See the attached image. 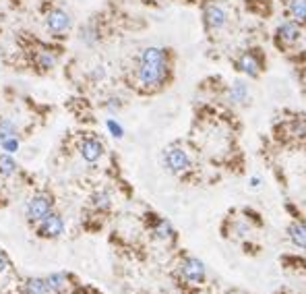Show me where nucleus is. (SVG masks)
Segmentation results:
<instances>
[{"instance_id": "1", "label": "nucleus", "mask_w": 306, "mask_h": 294, "mask_svg": "<svg viewBox=\"0 0 306 294\" xmlns=\"http://www.w3.org/2000/svg\"><path fill=\"white\" fill-rule=\"evenodd\" d=\"M137 69V79H139V85L145 87V89H157L162 87L165 81H168L170 75V64L168 62H143L139 60Z\"/></svg>"}, {"instance_id": "2", "label": "nucleus", "mask_w": 306, "mask_h": 294, "mask_svg": "<svg viewBox=\"0 0 306 294\" xmlns=\"http://www.w3.org/2000/svg\"><path fill=\"white\" fill-rule=\"evenodd\" d=\"M302 40V27L292 21V19H283L280 25L275 27L273 33V44L280 52H290L292 48L300 44Z\"/></svg>"}, {"instance_id": "3", "label": "nucleus", "mask_w": 306, "mask_h": 294, "mask_svg": "<svg viewBox=\"0 0 306 294\" xmlns=\"http://www.w3.org/2000/svg\"><path fill=\"white\" fill-rule=\"evenodd\" d=\"M164 164L168 168V172L174 174V176H182V174H187L190 170V158L187 149L180 145H170L164 151Z\"/></svg>"}, {"instance_id": "4", "label": "nucleus", "mask_w": 306, "mask_h": 294, "mask_svg": "<svg viewBox=\"0 0 306 294\" xmlns=\"http://www.w3.org/2000/svg\"><path fill=\"white\" fill-rule=\"evenodd\" d=\"M236 71H240L242 75H246L250 79L261 77V73L265 71V58H263L261 50H244L236 58Z\"/></svg>"}, {"instance_id": "5", "label": "nucleus", "mask_w": 306, "mask_h": 294, "mask_svg": "<svg viewBox=\"0 0 306 294\" xmlns=\"http://www.w3.org/2000/svg\"><path fill=\"white\" fill-rule=\"evenodd\" d=\"M203 19H205V27L209 31H219L228 25V11L215 2H209L203 11Z\"/></svg>"}, {"instance_id": "6", "label": "nucleus", "mask_w": 306, "mask_h": 294, "mask_svg": "<svg viewBox=\"0 0 306 294\" xmlns=\"http://www.w3.org/2000/svg\"><path fill=\"white\" fill-rule=\"evenodd\" d=\"M52 209V199L48 195H33L25 205V216L29 222H40Z\"/></svg>"}, {"instance_id": "7", "label": "nucleus", "mask_w": 306, "mask_h": 294, "mask_svg": "<svg viewBox=\"0 0 306 294\" xmlns=\"http://www.w3.org/2000/svg\"><path fill=\"white\" fill-rule=\"evenodd\" d=\"M180 273L187 282L201 284L203 280H205V265H203V261H199L197 257H187L180 265Z\"/></svg>"}, {"instance_id": "8", "label": "nucleus", "mask_w": 306, "mask_h": 294, "mask_svg": "<svg viewBox=\"0 0 306 294\" xmlns=\"http://www.w3.org/2000/svg\"><path fill=\"white\" fill-rule=\"evenodd\" d=\"M64 230V222H62V218L58 214H50L48 216H44L40 220V228H38V234L42 238H58Z\"/></svg>"}, {"instance_id": "9", "label": "nucleus", "mask_w": 306, "mask_h": 294, "mask_svg": "<svg viewBox=\"0 0 306 294\" xmlns=\"http://www.w3.org/2000/svg\"><path fill=\"white\" fill-rule=\"evenodd\" d=\"M101 153H104V145H101L99 139H95V137H87L85 141L81 143V158L89 162V164H94L101 158Z\"/></svg>"}, {"instance_id": "10", "label": "nucleus", "mask_w": 306, "mask_h": 294, "mask_svg": "<svg viewBox=\"0 0 306 294\" xmlns=\"http://www.w3.org/2000/svg\"><path fill=\"white\" fill-rule=\"evenodd\" d=\"M285 11L292 21H296L300 27H306V0H287Z\"/></svg>"}, {"instance_id": "11", "label": "nucleus", "mask_w": 306, "mask_h": 294, "mask_svg": "<svg viewBox=\"0 0 306 294\" xmlns=\"http://www.w3.org/2000/svg\"><path fill=\"white\" fill-rule=\"evenodd\" d=\"M46 23H48V29L60 33V31H67L71 27V17L64 11H52L48 15V19H46Z\"/></svg>"}, {"instance_id": "12", "label": "nucleus", "mask_w": 306, "mask_h": 294, "mask_svg": "<svg viewBox=\"0 0 306 294\" xmlns=\"http://www.w3.org/2000/svg\"><path fill=\"white\" fill-rule=\"evenodd\" d=\"M228 99L232 104H246L248 102V85L244 81H234L228 91Z\"/></svg>"}, {"instance_id": "13", "label": "nucleus", "mask_w": 306, "mask_h": 294, "mask_svg": "<svg viewBox=\"0 0 306 294\" xmlns=\"http://www.w3.org/2000/svg\"><path fill=\"white\" fill-rule=\"evenodd\" d=\"M287 234H290V241L296 246L306 249V224L304 222H292L290 228H287Z\"/></svg>"}, {"instance_id": "14", "label": "nucleus", "mask_w": 306, "mask_h": 294, "mask_svg": "<svg viewBox=\"0 0 306 294\" xmlns=\"http://www.w3.org/2000/svg\"><path fill=\"white\" fill-rule=\"evenodd\" d=\"M27 294H52L48 282L42 278H31L27 282Z\"/></svg>"}, {"instance_id": "15", "label": "nucleus", "mask_w": 306, "mask_h": 294, "mask_svg": "<svg viewBox=\"0 0 306 294\" xmlns=\"http://www.w3.org/2000/svg\"><path fill=\"white\" fill-rule=\"evenodd\" d=\"M52 292H64L67 290V275L64 273H52L50 278H46Z\"/></svg>"}, {"instance_id": "16", "label": "nucleus", "mask_w": 306, "mask_h": 294, "mask_svg": "<svg viewBox=\"0 0 306 294\" xmlns=\"http://www.w3.org/2000/svg\"><path fill=\"white\" fill-rule=\"evenodd\" d=\"M153 234L157 238H162V241H165V238H172L174 236V230L168 220H157L155 222V228H153Z\"/></svg>"}, {"instance_id": "17", "label": "nucleus", "mask_w": 306, "mask_h": 294, "mask_svg": "<svg viewBox=\"0 0 306 294\" xmlns=\"http://www.w3.org/2000/svg\"><path fill=\"white\" fill-rule=\"evenodd\" d=\"M6 139H17V126L8 118H2L0 121V141H6Z\"/></svg>"}, {"instance_id": "18", "label": "nucleus", "mask_w": 306, "mask_h": 294, "mask_svg": "<svg viewBox=\"0 0 306 294\" xmlns=\"http://www.w3.org/2000/svg\"><path fill=\"white\" fill-rule=\"evenodd\" d=\"M17 172V164L11 155H0V174L2 176H13Z\"/></svg>"}, {"instance_id": "19", "label": "nucleus", "mask_w": 306, "mask_h": 294, "mask_svg": "<svg viewBox=\"0 0 306 294\" xmlns=\"http://www.w3.org/2000/svg\"><path fill=\"white\" fill-rule=\"evenodd\" d=\"M106 124H108V128H110V133H112V135L116 137V139H120V137H122V135H124V128H122V126H120V124H118V122L114 121V118H108V122H106Z\"/></svg>"}, {"instance_id": "20", "label": "nucleus", "mask_w": 306, "mask_h": 294, "mask_svg": "<svg viewBox=\"0 0 306 294\" xmlns=\"http://www.w3.org/2000/svg\"><path fill=\"white\" fill-rule=\"evenodd\" d=\"M95 205L101 207V209H108L110 207V197L106 195V193H99V195H95Z\"/></svg>"}, {"instance_id": "21", "label": "nucleus", "mask_w": 306, "mask_h": 294, "mask_svg": "<svg viewBox=\"0 0 306 294\" xmlns=\"http://www.w3.org/2000/svg\"><path fill=\"white\" fill-rule=\"evenodd\" d=\"M40 67L42 69H52L54 67V58L50 56V54H44V56L40 58Z\"/></svg>"}, {"instance_id": "22", "label": "nucleus", "mask_w": 306, "mask_h": 294, "mask_svg": "<svg viewBox=\"0 0 306 294\" xmlns=\"http://www.w3.org/2000/svg\"><path fill=\"white\" fill-rule=\"evenodd\" d=\"M8 270V257L0 251V273H4Z\"/></svg>"}, {"instance_id": "23", "label": "nucleus", "mask_w": 306, "mask_h": 294, "mask_svg": "<svg viewBox=\"0 0 306 294\" xmlns=\"http://www.w3.org/2000/svg\"><path fill=\"white\" fill-rule=\"evenodd\" d=\"M2 147H4V149H8V151H13V149L19 147V143H17V139H6V141H2Z\"/></svg>"}]
</instances>
